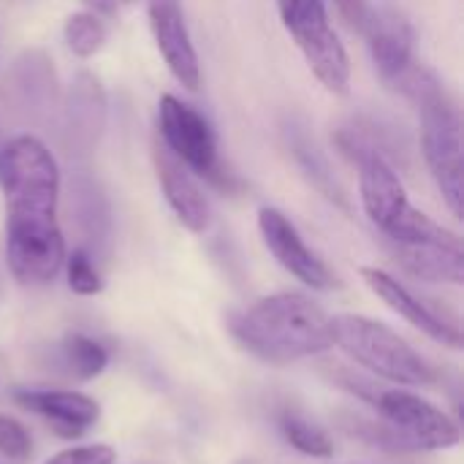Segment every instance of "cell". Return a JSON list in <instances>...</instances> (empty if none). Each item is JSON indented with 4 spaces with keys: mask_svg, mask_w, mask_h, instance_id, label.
<instances>
[{
    "mask_svg": "<svg viewBox=\"0 0 464 464\" xmlns=\"http://www.w3.org/2000/svg\"><path fill=\"white\" fill-rule=\"evenodd\" d=\"M0 150H3V144H0Z\"/></svg>",
    "mask_w": 464,
    "mask_h": 464,
    "instance_id": "29",
    "label": "cell"
},
{
    "mask_svg": "<svg viewBox=\"0 0 464 464\" xmlns=\"http://www.w3.org/2000/svg\"><path fill=\"white\" fill-rule=\"evenodd\" d=\"M234 340L258 362L285 367L332 351V315L307 294L283 291L228 318Z\"/></svg>",
    "mask_w": 464,
    "mask_h": 464,
    "instance_id": "2",
    "label": "cell"
},
{
    "mask_svg": "<svg viewBox=\"0 0 464 464\" xmlns=\"http://www.w3.org/2000/svg\"><path fill=\"white\" fill-rule=\"evenodd\" d=\"M5 103L33 128H49L60 111V84L44 49H24L5 73Z\"/></svg>",
    "mask_w": 464,
    "mask_h": 464,
    "instance_id": "8",
    "label": "cell"
},
{
    "mask_svg": "<svg viewBox=\"0 0 464 464\" xmlns=\"http://www.w3.org/2000/svg\"><path fill=\"white\" fill-rule=\"evenodd\" d=\"M0 185L8 269L22 285H46L63 272L68 256L57 223V160L38 136H16L0 150Z\"/></svg>",
    "mask_w": 464,
    "mask_h": 464,
    "instance_id": "1",
    "label": "cell"
},
{
    "mask_svg": "<svg viewBox=\"0 0 464 464\" xmlns=\"http://www.w3.org/2000/svg\"><path fill=\"white\" fill-rule=\"evenodd\" d=\"M122 3H139V0H122Z\"/></svg>",
    "mask_w": 464,
    "mask_h": 464,
    "instance_id": "28",
    "label": "cell"
},
{
    "mask_svg": "<svg viewBox=\"0 0 464 464\" xmlns=\"http://www.w3.org/2000/svg\"><path fill=\"white\" fill-rule=\"evenodd\" d=\"M258 231H261L266 250L275 256V261L288 275H294L302 285H307L313 291H332L337 285V277L332 275V269L321 261L318 253H313L307 247L299 228L280 209L261 207L258 209Z\"/></svg>",
    "mask_w": 464,
    "mask_h": 464,
    "instance_id": "10",
    "label": "cell"
},
{
    "mask_svg": "<svg viewBox=\"0 0 464 464\" xmlns=\"http://www.w3.org/2000/svg\"><path fill=\"white\" fill-rule=\"evenodd\" d=\"M337 5V14L343 16V22L356 30V33H364L370 16H372V5L370 0H334Z\"/></svg>",
    "mask_w": 464,
    "mask_h": 464,
    "instance_id": "26",
    "label": "cell"
},
{
    "mask_svg": "<svg viewBox=\"0 0 464 464\" xmlns=\"http://www.w3.org/2000/svg\"><path fill=\"white\" fill-rule=\"evenodd\" d=\"M63 35H65V44L68 49L87 60L92 54H98L109 38V30H106V22L101 19V14L95 11H76L65 19V27H63Z\"/></svg>",
    "mask_w": 464,
    "mask_h": 464,
    "instance_id": "21",
    "label": "cell"
},
{
    "mask_svg": "<svg viewBox=\"0 0 464 464\" xmlns=\"http://www.w3.org/2000/svg\"><path fill=\"white\" fill-rule=\"evenodd\" d=\"M332 348H340L375 381L392 386H432L438 370L392 326L367 315H332Z\"/></svg>",
    "mask_w": 464,
    "mask_h": 464,
    "instance_id": "4",
    "label": "cell"
},
{
    "mask_svg": "<svg viewBox=\"0 0 464 464\" xmlns=\"http://www.w3.org/2000/svg\"><path fill=\"white\" fill-rule=\"evenodd\" d=\"M370 57L375 63V71L383 82L392 87L419 63L416 60V30L408 22L405 14L397 8H372V16L364 27Z\"/></svg>",
    "mask_w": 464,
    "mask_h": 464,
    "instance_id": "14",
    "label": "cell"
},
{
    "mask_svg": "<svg viewBox=\"0 0 464 464\" xmlns=\"http://www.w3.org/2000/svg\"><path fill=\"white\" fill-rule=\"evenodd\" d=\"M33 454V440L30 432L11 416L0 413V457L8 462H27Z\"/></svg>",
    "mask_w": 464,
    "mask_h": 464,
    "instance_id": "24",
    "label": "cell"
},
{
    "mask_svg": "<svg viewBox=\"0 0 464 464\" xmlns=\"http://www.w3.org/2000/svg\"><path fill=\"white\" fill-rule=\"evenodd\" d=\"M283 27L304 54L313 76L334 95L351 92V57L329 22L324 0H277Z\"/></svg>",
    "mask_w": 464,
    "mask_h": 464,
    "instance_id": "5",
    "label": "cell"
},
{
    "mask_svg": "<svg viewBox=\"0 0 464 464\" xmlns=\"http://www.w3.org/2000/svg\"><path fill=\"white\" fill-rule=\"evenodd\" d=\"M14 402L44 419L46 427L65 440L82 438L87 430H92L101 419V405L95 397L68 389H52V392H35V389H19L14 392Z\"/></svg>",
    "mask_w": 464,
    "mask_h": 464,
    "instance_id": "13",
    "label": "cell"
},
{
    "mask_svg": "<svg viewBox=\"0 0 464 464\" xmlns=\"http://www.w3.org/2000/svg\"><path fill=\"white\" fill-rule=\"evenodd\" d=\"M106 106L101 79L90 71L76 73L60 103V139L73 160H84L95 152L106 128Z\"/></svg>",
    "mask_w": 464,
    "mask_h": 464,
    "instance_id": "9",
    "label": "cell"
},
{
    "mask_svg": "<svg viewBox=\"0 0 464 464\" xmlns=\"http://www.w3.org/2000/svg\"><path fill=\"white\" fill-rule=\"evenodd\" d=\"M117 462V451L106 443H95V446H73L65 449L60 454H54L52 459L44 464H114Z\"/></svg>",
    "mask_w": 464,
    "mask_h": 464,
    "instance_id": "25",
    "label": "cell"
},
{
    "mask_svg": "<svg viewBox=\"0 0 464 464\" xmlns=\"http://www.w3.org/2000/svg\"><path fill=\"white\" fill-rule=\"evenodd\" d=\"M394 261L416 280L424 283H464L462 237L454 234L438 242H413V245H389Z\"/></svg>",
    "mask_w": 464,
    "mask_h": 464,
    "instance_id": "16",
    "label": "cell"
},
{
    "mask_svg": "<svg viewBox=\"0 0 464 464\" xmlns=\"http://www.w3.org/2000/svg\"><path fill=\"white\" fill-rule=\"evenodd\" d=\"M359 275H362L364 285L389 310H394L400 318H405L413 329H419L421 334H427L430 340H435L443 348H451V351H459L462 348V332H459L457 321H451L438 307H432L430 302H424L421 296H416L394 275H389V272H383L378 266H362Z\"/></svg>",
    "mask_w": 464,
    "mask_h": 464,
    "instance_id": "11",
    "label": "cell"
},
{
    "mask_svg": "<svg viewBox=\"0 0 464 464\" xmlns=\"http://www.w3.org/2000/svg\"><path fill=\"white\" fill-rule=\"evenodd\" d=\"M152 160H155V174H158L160 190H163L171 212L177 215V220L190 234H204L212 226V209H209V201H207L204 190L198 188L193 171L182 160H177L163 147V141H155Z\"/></svg>",
    "mask_w": 464,
    "mask_h": 464,
    "instance_id": "15",
    "label": "cell"
},
{
    "mask_svg": "<svg viewBox=\"0 0 464 464\" xmlns=\"http://www.w3.org/2000/svg\"><path fill=\"white\" fill-rule=\"evenodd\" d=\"M421 117V152L432 171V179L457 220L464 218V160H462V120L438 82V76L416 63L397 84Z\"/></svg>",
    "mask_w": 464,
    "mask_h": 464,
    "instance_id": "3",
    "label": "cell"
},
{
    "mask_svg": "<svg viewBox=\"0 0 464 464\" xmlns=\"http://www.w3.org/2000/svg\"><path fill=\"white\" fill-rule=\"evenodd\" d=\"M158 128L163 147L196 177L209 179L215 188L231 190V174H226L220 160L215 128L198 109L166 92L158 103Z\"/></svg>",
    "mask_w": 464,
    "mask_h": 464,
    "instance_id": "6",
    "label": "cell"
},
{
    "mask_svg": "<svg viewBox=\"0 0 464 464\" xmlns=\"http://www.w3.org/2000/svg\"><path fill=\"white\" fill-rule=\"evenodd\" d=\"M71 212L92 247L109 239V228H111L109 201L87 171H76L71 177Z\"/></svg>",
    "mask_w": 464,
    "mask_h": 464,
    "instance_id": "17",
    "label": "cell"
},
{
    "mask_svg": "<svg viewBox=\"0 0 464 464\" xmlns=\"http://www.w3.org/2000/svg\"><path fill=\"white\" fill-rule=\"evenodd\" d=\"M65 280H68V288L76 294V296H98L103 291V277L90 256V250L79 247L73 250L71 256H65Z\"/></svg>",
    "mask_w": 464,
    "mask_h": 464,
    "instance_id": "22",
    "label": "cell"
},
{
    "mask_svg": "<svg viewBox=\"0 0 464 464\" xmlns=\"http://www.w3.org/2000/svg\"><path fill=\"white\" fill-rule=\"evenodd\" d=\"M280 432L288 440V446L304 457H313V459L334 457V440L329 438V432L299 411H285L280 416Z\"/></svg>",
    "mask_w": 464,
    "mask_h": 464,
    "instance_id": "19",
    "label": "cell"
},
{
    "mask_svg": "<svg viewBox=\"0 0 464 464\" xmlns=\"http://www.w3.org/2000/svg\"><path fill=\"white\" fill-rule=\"evenodd\" d=\"M370 405L416 451H451L462 440L459 421L408 386H378Z\"/></svg>",
    "mask_w": 464,
    "mask_h": 464,
    "instance_id": "7",
    "label": "cell"
},
{
    "mask_svg": "<svg viewBox=\"0 0 464 464\" xmlns=\"http://www.w3.org/2000/svg\"><path fill=\"white\" fill-rule=\"evenodd\" d=\"M150 27L158 44L160 57L166 60L171 76L190 92L201 87V63L193 46L190 30L185 24V14L179 0H147Z\"/></svg>",
    "mask_w": 464,
    "mask_h": 464,
    "instance_id": "12",
    "label": "cell"
},
{
    "mask_svg": "<svg viewBox=\"0 0 464 464\" xmlns=\"http://www.w3.org/2000/svg\"><path fill=\"white\" fill-rule=\"evenodd\" d=\"M345 432L378 446V449H386V451H408L411 446L386 424V421H364L362 416H345V424H343Z\"/></svg>",
    "mask_w": 464,
    "mask_h": 464,
    "instance_id": "23",
    "label": "cell"
},
{
    "mask_svg": "<svg viewBox=\"0 0 464 464\" xmlns=\"http://www.w3.org/2000/svg\"><path fill=\"white\" fill-rule=\"evenodd\" d=\"M288 144H291V152H294V158L299 160V166H302V171L313 179V185L315 188H321L332 201H340V204H345V198H343V190L337 188V182H334V174L329 171V163H326V158L321 155V150L310 141V136L304 133V128H296V125H291L288 128Z\"/></svg>",
    "mask_w": 464,
    "mask_h": 464,
    "instance_id": "20",
    "label": "cell"
},
{
    "mask_svg": "<svg viewBox=\"0 0 464 464\" xmlns=\"http://www.w3.org/2000/svg\"><path fill=\"white\" fill-rule=\"evenodd\" d=\"M57 353H60V364L65 367V372L73 375L76 381H95L109 367L106 348L98 340L87 337V334L63 337Z\"/></svg>",
    "mask_w": 464,
    "mask_h": 464,
    "instance_id": "18",
    "label": "cell"
},
{
    "mask_svg": "<svg viewBox=\"0 0 464 464\" xmlns=\"http://www.w3.org/2000/svg\"><path fill=\"white\" fill-rule=\"evenodd\" d=\"M90 11L101 14V16H114L117 14V0H84Z\"/></svg>",
    "mask_w": 464,
    "mask_h": 464,
    "instance_id": "27",
    "label": "cell"
}]
</instances>
